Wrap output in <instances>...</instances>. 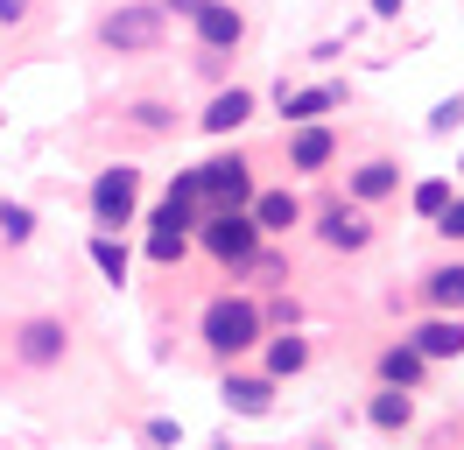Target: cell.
<instances>
[{"mask_svg":"<svg viewBox=\"0 0 464 450\" xmlns=\"http://www.w3.org/2000/svg\"><path fill=\"white\" fill-rule=\"evenodd\" d=\"M198 331H204V345H211L218 359H239V352L261 345V303H246V296H218V303H204Z\"/></svg>","mask_w":464,"mask_h":450,"instance_id":"obj_1","label":"cell"},{"mask_svg":"<svg viewBox=\"0 0 464 450\" xmlns=\"http://www.w3.org/2000/svg\"><path fill=\"white\" fill-rule=\"evenodd\" d=\"M99 50H113V56L162 50V7H155V0H127V7H113V15L99 22Z\"/></svg>","mask_w":464,"mask_h":450,"instance_id":"obj_2","label":"cell"},{"mask_svg":"<svg viewBox=\"0 0 464 450\" xmlns=\"http://www.w3.org/2000/svg\"><path fill=\"white\" fill-rule=\"evenodd\" d=\"M204 247L218 253L226 268H246V260H254V247H261V225H254V211H246V204H218V211L204 219Z\"/></svg>","mask_w":464,"mask_h":450,"instance_id":"obj_3","label":"cell"},{"mask_svg":"<svg viewBox=\"0 0 464 450\" xmlns=\"http://www.w3.org/2000/svg\"><path fill=\"white\" fill-rule=\"evenodd\" d=\"M134 204H141V169H99V183H92V219L99 225H134Z\"/></svg>","mask_w":464,"mask_h":450,"instance_id":"obj_4","label":"cell"},{"mask_svg":"<svg viewBox=\"0 0 464 450\" xmlns=\"http://www.w3.org/2000/svg\"><path fill=\"white\" fill-rule=\"evenodd\" d=\"M317 240L331 253H366V247H373V219H366V204H359V197H352V204H345V197L324 204V211H317Z\"/></svg>","mask_w":464,"mask_h":450,"instance_id":"obj_5","label":"cell"},{"mask_svg":"<svg viewBox=\"0 0 464 450\" xmlns=\"http://www.w3.org/2000/svg\"><path fill=\"white\" fill-rule=\"evenodd\" d=\"M63 352H71V331H63L57 317L14 324V359H22V366H63Z\"/></svg>","mask_w":464,"mask_h":450,"instance_id":"obj_6","label":"cell"},{"mask_svg":"<svg viewBox=\"0 0 464 450\" xmlns=\"http://www.w3.org/2000/svg\"><path fill=\"white\" fill-rule=\"evenodd\" d=\"M204 176V204L218 211V204H246L254 197V176H246V155H211V162H198Z\"/></svg>","mask_w":464,"mask_h":450,"instance_id":"obj_7","label":"cell"},{"mask_svg":"<svg viewBox=\"0 0 464 450\" xmlns=\"http://www.w3.org/2000/svg\"><path fill=\"white\" fill-rule=\"evenodd\" d=\"M190 28H198V43L211 56H226V50H239L246 43V15L239 7H226V0H204L198 15H190Z\"/></svg>","mask_w":464,"mask_h":450,"instance_id":"obj_8","label":"cell"},{"mask_svg":"<svg viewBox=\"0 0 464 450\" xmlns=\"http://www.w3.org/2000/svg\"><path fill=\"white\" fill-rule=\"evenodd\" d=\"M331 155H338V134H331V127H317V120H295V134H289V169L317 176V169H331Z\"/></svg>","mask_w":464,"mask_h":450,"instance_id":"obj_9","label":"cell"},{"mask_svg":"<svg viewBox=\"0 0 464 450\" xmlns=\"http://www.w3.org/2000/svg\"><path fill=\"white\" fill-rule=\"evenodd\" d=\"M226 408H239V416H267L275 408V373H226Z\"/></svg>","mask_w":464,"mask_h":450,"instance_id":"obj_10","label":"cell"},{"mask_svg":"<svg viewBox=\"0 0 464 450\" xmlns=\"http://www.w3.org/2000/svg\"><path fill=\"white\" fill-rule=\"evenodd\" d=\"M415 352H422V359H464V317H450V309L430 317V324L415 331Z\"/></svg>","mask_w":464,"mask_h":450,"instance_id":"obj_11","label":"cell"},{"mask_svg":"<svg viewBox=\"0 0 464 450\" xmlns=\"http://www.w3.org/2000/svg\"><path fill=\"white\" fill-rule=\"evenodd\" d=\"M246 211H254V225H261V240H275V232H289V225H303V204H295V191H267V197H246Z\"/></svg>","mask_w":464,"mask_h":450,"instance_id":"obj_12","label":"cell"},{"mask_svg":"<svg viewBox=\"0 0 464 450\" xmlns=\"http://www.w3.org/2000/svg\"><path fill=\"white\" fill-rule=\"evenodd\" d=\"M422 373H430V359H422V352H415V338H401V345H387V352H380V380H387V387H422Z\"/></svg>","mask_w":464,"mask_h":450,"instance_id":"obj_13","label":"cell"},{"mask_svg":"<svg viewBox=\"0 0 464 450\" xmlns=\"http://www.w3.org/2000/svg\"><path fill=\"white\" fill-rule=\"evenodd\" d=\"M401 191V169L387 162V155H366V162L352 169V197H359V204H380V197H394Z\"/></svg>","mask_w":464,"mask_h":450,"instance_id":"obj_14","label":"cell"},{"mask_svg":"<svg viewBox=\"0 0 464 450\" xmlns=\"http://www.w3.org/2000/svg\"><path fill=\"white\" fill-rule=\"evenodd\" d=\"M246 120H254V92L232 84V92H218V99L204 106V134H232V127H246Z\"/></svg>","mask_w":464,"mask_h":450,"instance_id":"obj_15","label":"cell"},{"mask_svg":"<svg viewBox=\"0 0 464 450\" xmlns=\"http://www.w3.org/2000/svg\"><path fill=\"white\" fill-rule=\"evenodd\" d=\"M338 106H345V84H310V92L282 84V112L289 120H324V112H338Z\"/></svg>","mask_w":464,"mask_h":450,"instance_id":"obj_16","label":"cell"},{"mask_svg":"<svg viewBox=\"0 0 464 450\" xmlns=\"http://www.w3.org/2000/svg\"><path fill=\"white\" fill-rule=\"evenodd\" d=\"M366 422H373V429H387V436H394V429H408V422H415V394H408V387L373 394V401H366Z\"/></svg>","mask_w":464,"mask_h":450,"instance_id":"obj_17","label":"cell"},{"mask_svg":"<svg viewBox=\"0 0 464 450\" xmlns=\"http://www.w3.org/2000/svg\"><path fill=\"white\" fill-rule=\"evenodd\" d=\"M303 366H310V338H295V324H282V338L267 345V373L289 380V373H303Z\"/></svg>","mask_w":464,"mask_h":450,"instance_id":"obj_18","label":"cell"},{"mask_svg":"<svg viewBox=\"0 0 464 450\" xmlns=\"http://www.w3.org/2000/svg\"><path fill=\"white\" fill-rule=\"evenodd\" d=\"M422 296H430V309H464V260L430 268V275H422Z\"/></svg>","mask_w":464,"mask_h":450,"instance_id":"obj_19","label":"cell"},{"mask_svg":"<svg viewBox=\"0 0 464 450\" xmlns=\"http://www.w3.org/2000/svg\"><path fill=\"white\" fill-rule=\"evenodd\" d=\"M92 268H99L106 281H127V247L113 240V225H99V232H92Z\"/></svg>","mask_w":464,"mask_h":450,"instance_id":"obj_20","label":"cell"},{"mask_svg":"<svg viewBox=\"0 0 464 450\" xmlns=\"http://www.w3.org/2000/svg\"><path fill=\"white\" fill-rule=\"evenodd\" d=\"M183 253H190V232H183V225H155V232H148V260H162V268H176Z\"/></svg>","mask_w":464,"mask_h":450,"instance_id":"obj_21","label":"cell"},{"mask_svg":"<svg viewBox=\"0 0 464 450\" xmlns=\"http://www.w3.org/2000/svg\"><path fill=\"white\" fill-rule=\"evenodd\" d=\"M0 240H7V247H29L35 240V211L29 204H0Z\"/></svg>","mask_w":464,"mask_h":450,"instance_id":"obj_22","label":"cell"},{"mask_svg":"<svg viewBox=\"0 0 464 450\" xmlns=\"http://www.w3.org/2000/svg\"><path fill=\"white\" fill-rule=\"evenodd\" d=\"M127 120H134L141 134H169V127H176V112L162 106V99H141V106H127Z\"/></svg>","mask_w":464,"mask_h":450,"instance_id":"obj_23","label":"cell"},{"mask_svg":"<svg viewBox=\"0 0 464 450\" xmlns=\"http://www.w3.org/2000/svg\"><path fill=\"white\" fill-rule=\"evenodd\" d=\"M443 204H450V183H443V176H430V183H415V211H422V219H436Z\"/></svg>","mask_w":464,"mask_h":450,"instance_id":"obj_24","label":"cell"},{"mask_svg":"<svg viewBox=\"0 0 464 450\" xmlns=\"http://www.w3.org/2000/svg\"><path fill=\"white\" fill-rule=\"evenodd\" d=\"M436 232H443V240H464V197H450V204L436 211Z\"/></svg>","mask_w":464,"mask_h":450,"instance_id":"obj_25","label":"cell"},{"mask_svg":"<svg viewBox=\"0 0 464 450\" xmlns=\"http://www.w3.org/2000/svg\"><path fill=\"white\" fill-rule=\"evenodd\" d=\"M464 120V99H443V106L430 112V134H450V127H458Z\"/></svg>","mask_w":464,"mask_h":450,"instance_id":"obj_26","label":"cell"},{"mask_svg":"<svg viewBox=\"0 0 464 450\" xmlns=\"http://www.w3.org/2000/svg\"><path fill=\"white\" fill-rule=\"evenodd\" d=\"M261 324H295V296H275V303L261 309Z\"/></svg>","mask_w":464,"mask_h":450,"instance_id":"obj_27","label":"cell"},{"mask_svg":"<svg viewBox=\"0 0 464 450\" xmlns=\"http://www.w3.org/2000/svg\"><path fill=\"white\" fill-rule=\"evenodd\" d=\"M29 22V0H0V28H22Z\"/></svg>","mask_w":464,"mask_h":450,"instance_id":"obj_28","label":"cell"},{"mask_svg":"<svg viewBox=\"0 0 464 450\" xmlns=\"http://www.w3.org/2000/svg\"><path fill=\"white\" fill-rule=\"evenodd\" d=\"M198 7H204V0H162V15H183V22H190Z\"/></svg>","mask_w":464,"mask_h":450,"instance_id":"obj_29","label":"cell"},{"mask_svg":"<svg viewBox=\"0 0 464 450\" xmlns=\"http://www.w3.org/2000/svg\"><path fill=\"white\" fill-rule=\"evenodd\" d=\"M373 15H380V22H394V15H401V0H373Z\"/></svg>","mask_w":464,"mask_h":450,"instance_id":"obj_30","label":"cell"},{"mask_svg":"<svg viewBox=\"0 0 464 450\" xmlns=\"http://www.w3.org/2000/svg\"><path fill=\"white\" fill-rule=\"evenodd\" d=\"M458 176H464V162H458Z\"/></svg>","mask_w":464,"mask_h":450,"instance_id":"obj_31","label":"cell"}]
</instances>
